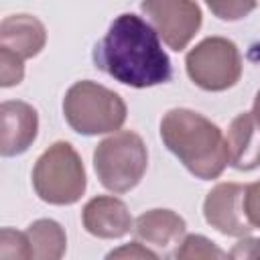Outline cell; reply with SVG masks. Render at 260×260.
<instances>
[{
	"mask_svg": "<svg viewBox=\"0 0 260 260\" xmlns=\"http://www.w3.org/2000/svg\"><path fill=\"white\" fill-rule=\"evenodd\" d=\"M93 63L116 81L138 89L167 83L173 73L156 30L132 12L114 18L93 49Z\"/></svg>",
	"mask_w": 260,
	"mask_h": 260,
	"instance_id": "6da1fadb",
	"label": "cell"
},
{
	"mask_svg": "<svg viewBox=\"0 0 260 260\" xmlns=\"http://www.w3.org/2000/svg\"><path fill=\"white\" fill-rule=\"evenodd\" d=\"M165 146L197 179H217L230 165L225 136L217 124L187 108H173L160 120Z\"/></svg>",
	"mask_w": 260,
	"mask_h": 260,
	"instance_id": "7a4b0ae2",
	"label": "cell"
},
{
	"mask_svg": "<svg viewBox=\"0 0 260 260\" xmlns=\"http://www.w3.org/2000/svg\"><path fill=\"white\" fill-rule=\"evenodd\" d=\"M63 114L67 124L85 136L116 132L126 122L124 100L89 79L75 81L63 100Z\"/></svg>",
	"mask_w": 260,
	"mask_h": 260,
	"instance_id": "3957f363",
	"label": "cell"
},
{
	"mask_svg": "<svg viewBox=\"0 0 260 260\" xmlns=\"http://www.w3.org/2000/svg\"><path fill=\"white\" fill-rule=\"evenodd\" d=\"M85 185L81 156L65 140L51 144L35 162L32 187L45 203L71 205L81 199Z\"/></svg>",
	"mask_w": 260,
	"mask_h": 260,
	"instance_id": "277c9868",
	"label": "cell"
},
{
	"mask_svg": "<svg viewBox=\"0 0 260 260\" xmlns=\"http://www.w3.org/2000/svg\"><path fill=\"white\" fill-rule=\"evenodd\" d=\"M148 150L132 130H120L104 138L93 150V169L100 183L112 193L134 189L146 173Z\"/></svg>",
	"mask_w": 260,
	"mask_h": 260,
	"instance_id": "5b68a950",
	"label": "cell"
},
{
	"mask_svg": "<svg viewBox=\"0 0 260 260\" xmlns=\"http://www.w3.org/2000/svg\"><path fill=\"white\" fill-rule=\"evenodd\" d=\"M189 79L205 91H223L234 87L242 75V57L234 41L225 37H207L185 57Z\"/></svg>",
	"mask_w": 260,
	"mask_h": 260,
	"instance_id": "8992f818",
	"label": "cell"
},
{
	"mask_svg": "<svg viewBox=\"0 0 260 260\" xmlns=\"http://www.w3.org/2000/svg\"><path fill=\"white\" fill-rule=\"evenodd\" d=\"M140 10L150 18L158 39L173 49L183 51L201 26V8L191 0H146Z\"/></svg>",
	"mask_w": 260,
	"mask_h": 260,
	"instance_id": "52a82bcc",
	"label": "cell"
},
{
	"mask_svg": "<svg viewBox=\"0 0 260 260\" xmlns=\"http://www.w3.org/2000/svg\"><path fill=\"white\" fill-rule=\"evenodd\" d=\"M246 185L240 183H219L215 185L203 201V217L223 236L246 238L252 234V223L248 221L246 207Z\"/></svg>",
	"mask_w": 260,
	"mask_h": 260,
	"instance_id": "ba28073f",
	"label": "cell"
},
{
	"mask_svg": "<svg viewBox=\"0 0 260 260\" xmlns=\"http://www.w3.org/2000/svg\"><path fill=\"white\" fill-rule=\"evenodd\" d=\"M134 236L160 260H171L185 240L187 223L173 209H148L134 221Z\"/></svg>",
	"mask_w": 260,
	"mask_h": 260,
	"instance_id": "9c48e42d",
	"label": "cell"
},
{
	"mask_svg": "<svg viewBox=\"0 0 260 260\" xmlns=\"http://www.w3.org/2000/svg\"><path fill=\"white\" fill-rule=\"evenodd\" d=\"M0 120H2V136H0L2 156H16L28 150L39 130L37 110L26 102L8 100L0 106Z\"/></svg>",
	"mask_w": 260,
	"mask_h": 260,
	"instance_id": "30bf717a",
	"label": "cell"
},
{
	"mask_svg": "<svg viewBox=\"0 0 260 260\" xmlns=\"http://www.w3.org/2000/svg\"><path fill=\"white\" fill-rule=\"evenodd\" d=\"M81 219L87 234L102 240L122 238L134 228L126 203L112 195H98L89 199L81 211Z\"/></svg>",
	"mask_w": 260,
	"mask_h": 260,
	"instance_id": "8fae6325",
	"label": "cell"
},
{
	"mask_svg": "<svg viewBox=\"0 0 260 260\" xmlns=\"http://www.w3.org/2000/svg\"><path fill=\"white\" fill-rule=\"evenodd\" d=\"M230 165L238 171L260 167V120L252 112L238 114L225 136Z\"/></svg>",
	"mask_w": 260,
	"mask_h": 260,
	"instance_id": "7c38bea8",
	"label": "cell"
},
{
	"mask_svg": "<svg viewBox=\"0 0 260 260\" xmlns=\"http://www.w3.org/2000/svg\"><path fill=\"white\" fill-rule=\"evenodd\" d=\"M47 43L43 22L30 14H10L0 22V47L12 51L22 61L37 57Z\"/></svg>",
	"mask_w": 260,
	"mask_h": 260,
	"instance_id": "4fadbf2b",
	"label": "cell"
},
{
	"mask_svg": "<svg viewBox=\"0 0 260 260\" xmlns=\"http://www.w3.org/2000/svg\"><path fill=\"white\" fill-rule=\"evenodd\" d=\"M30 260H61L67 250L65 230L55 219H37L26 228Z\"/></svg>",
	"mask_w": 260,
	"mask_h": 260,
	"instance_id": "5bb4252c",
	"label": "cell"
},
{
	"mask_svg": "<svg viewBox=\"0 0 260 260\" xmlns=\"http://www.w3.org/2000/svg\"><path fill=\"white\" fill-rule=\"evenodd\" d=\"M175 260H228V254L201 234H189L175 252Z\"/></svg>",
	"mask_w": 260,
	"mask_h": 260,
	"instance_id": "9a60e30c",
	"label": "cell"
},
{
	"mask_svg": "<svg viewBox=\"0 0 260 260\" xmlns=\"http://www.w3.org/2000/svg\"><path fill=\"white\" fill-rule=\"evenodd\" d=\"M0 260H30V248L24 232L2 228L0 232Z\"/></svg>",
	"mask_w": 260,
	"mask_h": 260,
	"instance_id": "2e32d148",
	"label": "cell"
},
{
	"mask_svg": "<svg viewBox=\"0 0 260 260\" xmlns=\"http://www.w3.org/2000/svg\"><path fill=\"white\" fill-rule=\"evenodd\" d=\"M24 77V65L22 59L18 55H14L12 51L0 47V85L2 87H10V85H18Z\"/></svg>",
	"mask_w": 260,
	"mask_h": 260,
	"instance_id": "e0dca14e",
	"label": "cell"
},
{
	"mask_svg": "<svg viewBox=\"0 0 260 260\" xmlns=\"http://www.w3.org/2000/svg\"><path fill=\"white\" fill-rule=\"evenodd\" d=\"M104 260H160V258L144 244L130 242V244H122V246L114 248L112 252H108V256Z\"/></svg>",
	"mask_w": 260,
	"mask_h": 260,
	"instance_id": "ac0fdd59",
	"label": "cell"
},
{
	"mask_svg": "<svg viewBox=\"0 0 260 260\" xmlns=\"http://www.w3.org/2000/svg\"><path fill=\"white\" fill-rule=\"evenodd\" d=\"M209 10L221 20H238L256 8V2H207Z\"/></svg>",
	"mask_w": 260,
	"mask_h": 260,
	"instance_id": "d6986e66",
	"label": "cell"
},
{
	"mask_svg": "<svg viewBox=\"0 0 260 260\" xmlns=\"http://www.w3.org/2000/svg\"><path fill=\"white\" fill-rule=\"evenodd\" d=\"M228 260H260V238H242L228 252Z\"/></svg>",
	"mask_w": 260,
	"mask_h": 260,
	"instance_id": "ffe728a7",
	"label": "cell"
},
{
	"mask_svg": "<svg viewBox=\"0 0 260 260\" xmlns=\"http://www.w3.org/2000/svg\"><path fill=\"white\" fill-rule=\"evenodd\" d=\"M244 207H246V215L248 221L252 223V228H260V181L246 185V197H244Z\"/></svg>",
	"mask_w": 260,
	"mask_h": 260,
	"instance_id": "44dd1931",
	"label": "cell"
},
{
	"mask_svg": "<svg viewBox=\"0 0 260 260\" xmlns=\"http://www.w3.org/2000/svg\"><path fill=\"white\" fill-rule=\"evenodd\" d=\"M252 114L260 120V89H258V93H256V98H254V110H252Z\"/></svg>",
	"mask_w": 260,
	"mask_h": 260,
	"instance_id": "7402d4cb",
	"label": "cell"
}]
</instances>
